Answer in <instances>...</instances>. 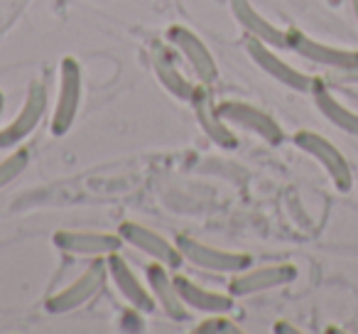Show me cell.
I'll use <instances>...</instances> for the list:
<instances>
[{"label": "cell", "mask_w": 358, "mask_h": 334, "mask_svg": "<svg viewBox=\"0 0 358 334\" xmlns=\"http://www.w3.org/2000/svg\"><path fill=\"white\" fill-rule=\"evenodd\" d=\"M106 265H108V275L113 278L118 293L123 295V300L133 309L145 314H152L157 309V300L150 293V285H145L143 280L135 275V270L130 268V263L123 256L115 251V253L106 256Z\"/></svg>", "instance_id": "obj_13"}, {"label": "cell", "mask_w": 358, "mask_h": 334, "mask_svg": "<svg viewBox=\"0 0 358 334\" xmlns=\"http://www.w3.org/2000/svg\"><path fill=\"white\" fill-rule=\"evenodd\" d=\"M174 285H177L179 298L185 300L187 307L196 309V312L206 314H226L234 309V295L231 293H219V290L201 288L199 283L185 278V275H174Z\"/></svg>", "instance_id": "obj_18"}, {"label": "cell", "mask_w": 358, "mask_h": 334, "mask_svg": "<svg viewBox=\"0 0 358 334\" xmlns=\"http://www.w3.org/2000/svg\"><path fill=\"white\" fill-rule=\"evenodd\" d=\"M196 332H201V334H221V332H241V329L236 327L231 319H226L224 314H211L209 319H204V322L196 327Z\"/></svg>", "instance_id": "obj_21"}, {"label": "cell", "mask_w": 358, "mask_h": 334, "mask_svg": "<svg viewBox=\"0 0 358 334\" xmlns=\"http://www.w3.org/2000/svg\"><path fill=\"white\" fill-rule=\"evenodd\" d=\"M106 275H108V265H106V258H94L86 270L79 275L76 280H71L66 288H62L59 293L50 295L45 302L47 312L50 314H66L71 309L81 307V305L89 302L94 295L101 293L106 283Z\"/></svg>", "instance_id": "obj_4"}, {"label": "cell", "mask_w": 358, "mask_h": 334, "mask_svg": "<svg viewBox=\"0 0 358 334\" xmlns=\"http://www.w3.org/2000/svg\"><path fill=\"white\" fill-rule=\"evenodd\" d=\"M338 76H341V81H351V84H358V67H353V69H346V71H338Z\"/></svg>", "instance_id": "obj_22"}, {"label": "cell", "mask_w": 358, "mask_h": 334, "mask_svg": "<svg viewBox=\"0 0 358 334\" xmlns=\"http://www.w3.org/2000/svg\"><path fill=\"white\" fill-rule=\"evenodd\" d=\"M294 145H297L302 153H307L309 158H314L324 167L329 177H331L334 187L338 192H348L353 187V172L348 160L343 158V153L324 135L314 133V130H297L294 133Z\"/></svg>", "instance_id": "obj_2"}, {"label": "cell", "mask_w": 358, "mask_h": 334, "mask_svg": "<svg viewBox=\"0 0 358 334\" xmlns=\"http://www.w3.org/2000/svg\"><path fill=\"white\" fill-rule=\"evenodd\" d=\"M192 109H194L196 120H199V125L204 128V133L214 140V145H219V148H224V150H234L236 145H238V138H236V133L231 130V125L221 118L216 106L211 104L209 86H204V84L196 86V94H194V99H192Z\"/></svg>", "instance_id": "obj_16"}, {"label": "cell", "mask_w": 358, "mask_h": 334, "mask_svg": "<svg viewBox=\"0 0 358 334\" xmlns=\"http://www.w3.org/2000/svg\"><path fill=\"white\" fill-rule=\"evenodd\" d=\"M118 234L128 246L143 251L145 256H150V258L157 260V263H164L167 268H179V265L185 263L177 244H172V241H167L162 234L138 224V221H123V224L118 226Z\"/></svg>", "instance_id": "obj_12"}, {"label": "cell", "mask_w": 358, "mask_h": 334, "mask_svg": "<svg viewBox=\"0 0 358 334\" xmlns=\"http://www.w3.org/2000/svg\"><path fill=\"white\" fill-rule=\"evenodd\" d=\"M312 96H314V104H317L319 113H322L329 123L336 125V128L343 130V133L356 135L358 138V113L356 111L346 109V106H343L341 101L329 91V86H324L319 79L312 89Z\"/></svg>", "instance_id": "obj_19"}, {"label": "cell", "mask_w": 358, "mask_h": 334, "mask_svg": "<svg viewBox=\"0 0 358 334\" xmlns=\"http://www.w3.org/2000/svg\"><path fill=\"white\" fill-rule=\"evenodd\" d=\"M152 71L167 94H172L174 99H179V101L192 104V99H194V94H196V86L179 71L177 60H174L169 47H164V45L152 47Z\"/></svg>", "instance_id": "obj_17"}, {"label": "cell", "mask_w": 358, "mask_h": 334, "mask_svg": "<svg viewBox=\"0 0 358 334\" xmlns=\"http://www.w3.org/2000/svg\"><path fill=\"white\" fill-rule=\"evenodd\" d=\"M351 8H353V15H356V22H358V0H351Z\"/></svg>", "instance_id": "obj_23"}, {"label": "cell", "mask_w": 358, "mask_h": 334, "mask_svg": "<svg viewBox=\"0 0 358 334\" xmlns=\"http://www.w3.org/2000/svg\"><path fill=\"white\" fill-rule=\"evenodd\" d=\"M231 13L245 30V35L275 47V50H287V30L273 25L268 18H263L250 0H231Z\"/></svg>", "instance_id": "obj_15"}, {"label": "cell", "mask_w": 358, "mask_h": 334, "mask_svg": "<svg viewBox=\"0 0 358 334\" xmlns=\"http://www.w3.org/2000/svg\"><path fill=\"white\" fill-rule=\"evenodd\" d=\"M216 111H219V116L229 125H238L243 130H250L258 138H263L268 145H282L285 140L282 125L270 113H265L263 109H258V106L245 104V101H221L216 106Z\"/></svg>", "instance_id": "obj_7"}, {"label": "cell", "mask_w": 358, "mask_h": 334, "mask_svg": "<svg viewBox=\"0 0 358 334\" xmlns=\"http://www.w3.org/2000/svg\"><path fill=\"white\" fill-rule=\"evenodd\" d=\"M167 40L187 60V64L192 67L199 84L211 86L219 79V67H216L214 55H211L209 47L204 45V40L196 32H192L185 25H172L167 27Z\"/></svg>", "instance_id": "obj_8"}, {"label": "cell", "mask_w": 358, "mask_h": 334, "mask_svg": "<svg viewBox=\"0 0 358 334\" xmlns=\"http://www.w3.org/2000/svg\"><path fill=\"white\" fill-rule=\"evenodd\" d=\"M47 106H50V101H47L45 81H30L20 113L8 125L0 128V150L17 148V145H22V140L30 138L37 125L42 123V118H45Z\"/></svg>", "instance_id": "obj_5"}, {"label": "cell", "mask_w": 358, "mask_h": 334, "mask_svg": "<svg viewBox=\"0 0 358 334\" xmlns=\"http://www.w3.org/2000/svg\"><path fill=\"white\" fill-rule=\"evenodd\" d=\"M297 278V268L292 263H275L260 265V268H245L241 273H234L229 280V293L234 298H250V295L268 293V290L289 285Z\"/></svg>", "instance_id": "obj_10"}, {"label": "cell", "mask_w": 358, "mask_h": 334, "mask_svg": "<svg viewBox=\"0 0 358 334\" xmlns=\"http://www.w3.org/2000/svg\"><path fill=\"white\" fill-rule=\"evenodd\" d=\"M27 162H30V150L27 148L13 150L6 160H0V190L6 185H10L15 177H20L25 172Z\"/></svg>", "instance_id": "obj_20"}, {"label": "cell", "mask_w": 358, "mask_h": 334, "mask_svg": "<svg viewBox=\"0 0 358 334\" xmlns=\"http://www.w3.org/2000/svg\"><path fill=\"white\" fill-rule=\"evenodd\" d=\"M243 50H245V55L255 62V67H260L265 74L273 76L278 84L287 86V89H292V91H299V94H312L317 79L304 74V71H299L297 67L287 64V62L275 52V47H270V45H265V42L255 40V37L245 35Z\"/></svg>", "instance_id": "obj_3"}, {"label": "cell", "mask_w": 358, "mask_h": 334, "mask_svg": "<svg viewBox=\"0 0 358 334\" xmlns=\"http://www.w3.org/2000/svg\"><path fill=\"white\" fill-rule=\"evenodd\" d=\"M145 275H148L150 293L157 300V307L162 309L169 319H174V322H187V319H189V307L185 305V300L179 298L174 278L167 273V265L152 260V263H148V268H145Z\"/></svg>", "instance_id": "obj_14"}, {"label": "cell", "mask_w": 358, "mask_h": 334, "mask_svg": "<svg viewBox=\"0 0 358 334\" xmlns=\"http://www.w3.org/2000/svg\"><path fill=\"white\" fill-rule=\"evenodd\" d=\"M52 244L59 251L71 256H89V258H106V256L120 251L125 244L120 234H110V231H74V229H62L55 231Z\"/></svg>", "instance_id": "obj_11"}, {"label": "cell", "mask_w": 358, "mask_h": 334, "mask_svg": "<svg viewBox=\"0 0 358 334\" xmlns=\"http://www.w3.org/2000/svg\"><path fill=\"white\" fill-rule=\"evenodd\" d=\"M81 64L74 57H64L59 64V96L52 113V135L62 138L71 130L81 106Z\"/></svg>", "instance_id": "obj_6"}, {"label": "cell", "mask_w": 358, "mask_h": 334, "mask_svg": "<svg viewBox=\"0 0 358 334\" xmlns=\"http://www.w3.org/2000/svg\"><path fill=\"white\" fill-rule=\"evenodd\" d=\"M3 106H6V94L0 91V116H3Z\"/></svg>", "instance_id": "obj_24"}, {"label": "cell", "mask_w": 358, "mask_h": 334, "mask_svg": "<svg viewBox=\"0 0 358 334\" xmlns=\"http://www.w3.org/2000/svg\"><path fill=\"white\" fill-rule=\"evenodd\" d=\"M177 249L182 253V258L187 263L196 265L201 270H211V273H241V270L253 265V256L243 253V251H226V249H214V246L196 241L192 236H177Z\"/></svg>", "instance_id": "obj_1"}, {"label": "cell", "mask_w": 358, "mask_h": 334, "mask_svg": "<svg viewBox=\"0 0 358 334\" xmlns=\"http://www.w3.org/2000/svg\"><path fill=\"white\" fill-rule=\"evenodd\" d=\"M287 50H292L294 55H299L302 60L314 62V64L329 67V69L346 71L358 67V50H348V47H336L319 42L314 37L304 35L299 30H287Z\"/></svg>", "instance_id": "obj_9"}]
</instances>
